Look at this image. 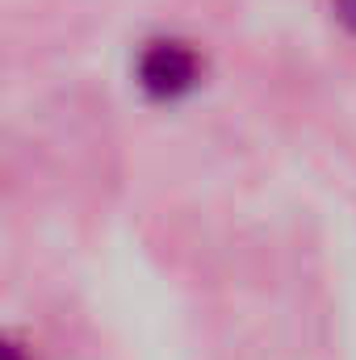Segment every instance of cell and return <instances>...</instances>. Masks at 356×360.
Returning <instances> with one entry per match:
<instances>
[{
    "label": "cell",
    "mask_w": 356,
    "mask_h": 360,
    "mask_svg": "<svg viewBox=\"0 0 356 360\" xmlns=\"http://www.w3.org/2000/svg\"><path fill=\"white\" fill-rule=\"evenodd\" d=\"M197 55L184 46V42H151L143 55H139V84L147 96L155 101H177L197 84Z\"/></svg>",
    "instance_id": "obj_1"
},
{
    "label": "cell",
    "mask_w": 356,
    "mask_h": 360,
    "mask_svg": "<svg viewBox=\"0 0 356 360\" xmlns=\"http://www.w3.org/2000/svg\"><path fill=\"white\" fill-rule=\"evenodd\" d=\"M336 17L356 34V0H336Z\"/></svg>",
    "instance_id": "obj_2"
}]
</instances>
